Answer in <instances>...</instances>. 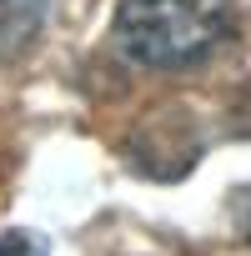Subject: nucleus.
<instances>
[{"label":"nucleus","mask_w":251,"mask_h":256,"mask_svg":"<svg viewBox=\"0 0 251 256\" xmlns=\"http://www.w3.org/2000/svg\"><path fill=\"white\" fill-rule=\"evenodd\" d=\"M236 36V0H120L116 46L136 66L186 70Z\"/></svg>","instance_id":"1"},{"label":"nucleus","mask_w":251,"mask_h":256,"mask_svg":"<svg viewBox=\"0 0 251 256\" xmlns=\"http://www.w3.org/2000/svg\"><path fill=\"white\" fill-rule=\"evenodd\" d=\"M0 256H46V241L30 231H6L0 236Z\"/></svg>","instance_id":"3"},{"label":"nucleus","mask_w":251,"mask_h":256,"mask_svg":"<svg viewBox=\"0 0 251 256\" xmlns=\"http://www.w3.org/2000/svg\"><path fill=\"white\" fill-rule=\"evenodd\" d=\"M231 211H236V226H241V236L251 241V186H241V191L231 196Z\"/></svg>","instance_id":"4"},{"label":"nucleus","mask_w":251,"mask_h":256,"mask_svg":"<svg viewBox=\"0 0 251 256\" xmlns=\"http://www.w3.org/2000/svg\"><path fill=\"white\" fill-rule=\"evenodd\" d=\"M50 0H0V50H26L46 26Z\"/></svg>","instance_id":"2"}]
</instances>
